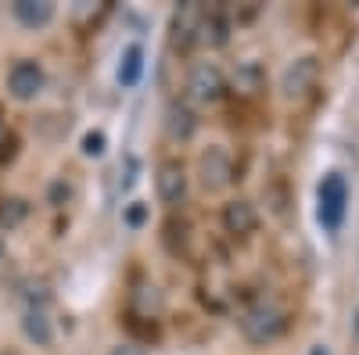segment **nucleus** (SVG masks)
I'll return each instance as SVG.
<instances>
[{
	"label": "nucleus",
	"mask_w": 359,
	"mask_h": 355,
	"mask_svg": "<svg viewBox=\"0 0 359 355\" xmlns=\"http://www.w3.org/2000/svg\"><path fill=\"white\" fill-rule=\"evenodd\" d=\"M237 327H241L248 344H273L291 330V309L277 298H255L252 305L241 309Z\"/></svg>",
	"instance_id": "f257e3e1"
},
{
	"label": "nucleus",
	"mask_w": 359,
	"mask_h": 355,
	"mask_svg": "<svg viewBox=\"0 0 359 355\" xmlns=\"http://www.w3.org/2000/svg\"><path fill=\"white\" fill-rule=\"evenodd\" d=\"M126 327L140 337H158V319H162V291L155 280L133 277L130 294H126Z\"/></svg>",
	"instance_id": "f03ea898"
},
{
	"label": "nucleus",
	"mask_w": 359,
	"mask_h": 355,
	"mask_svg": "<svg viewBox=\"0 0 359 355\" xmlns=\"http://www.w3.org/2000/svg\"><path fill=\"white\" fill-rule=\"evenodd\" d=\"M345 212H348V183L341 172H327L320 180V190H316V219L327 233H334L341 223H345Z\"/></svg>",
	"instance_id": "7ed1b4c3"
},
{
	"label": "nucleus",
	"mask_w": 359,
	"mask_h": 355,
	"mask_svg": "<svg viewBox=\"0 0 359 355\" xmlns=\"http://www.w3.org/2000/svg\"><path fill=\"white\" fill-rule=\"evenodd\" d=\"M237 180V165H233V155L226 151L223 144H212L205 147L201 158H198V183L205 194H223L226 187H233Z\"/></svg>",
	"instance_id": "20e7f679"
},
{
	"label": "nucleus",
	"mask_w": 359,
	"mask_h": 355,
	"mask_svg": "<svg viewBox=\"0 0 359 355\" xmlns=\"http://www.w3.org/2000/svg\"><path fill=\"white\" fill-rule=\"evenodd\" d=\"M320 90V62L316 57H298V62H291L280 76V94L287 104H306L313 101Z\"/></svg>",
	"instance_id": "39448f33"
},
{
	"label": "nucleus",
	"mask_w": 359,
	"mask_h": 355,
	"mask_svg": "<svg viewBox=\"0 0 359 355\" xmlns=\"http://www.w3.org/2000/svg\"><path fill=\"white\" fill-rule=\"evenodd\" d=\"M184 90H187V101L194 104H219L226 97V72L216 62H194Z\"/></svg>",
	"instance_id": "423d86ee"
},
{
	"label": "nucleus",
	"mask_w": 359,
	"mask_h": 355,
	"mask_svg": "<svg viewBox=\"0 0 359 355\" xmlns=\"http://www.w3.org/2000/svg\"><path fill=\"white\" fill-rule=\"evenodd\" d=\"M155 194H158V201L165 204L169 212H176L180 204H187L191 176H187V165L180 158H162L158 162V169H155Z\"/></svg>",
	"instance_id": "0eeeda50"
},
{
	"label": "nucleus",
	"mask_w": 359,
	"mask_h": 355,
	"mask_svg": "<svg viewBox=\"0 0 359 355\" xmlns=\"http://www.w3.org/2000/svg\"><path fill=\"white\" fill-rule=\"evenodd\" d=\"M201 22H205V4L198 0H187L172 11V22H169V40H172V50L180 54H191L201 47Z\"/></svg>",
	"instance_id": "6e6552de"
},
{
	"label": "nucleus",
	"mask_w": 359,
	"mask_h": 355,
	"mask_svg": "<svg viewBox=\"0 0 359 355\" xmlns=\"http://www.w3.org/2000/svg\"><path fill=\"white\" fill-rule=\"evenodd\" d=\"M47 86V72L36 57H18V62L8 69V94L15 101H36Z\"/></svg>",
	"instance_id": "1a4fd4ad"
},
{
	"label": "nucleus",
	"mask_w": 359,
	"mask_h": 355,
	"mask_svg": "<svg viewBox=\"0 0 359 355\" xmlns=\"http://www.w3.org/2000/svg\"><path fill=\"white\" fill-rule=\"evenodd\" d=\"M223 230L233 237V241H248V237L259 230V212L248 197H233L223 204Z\"/></svg>",
	"instance_id": "9d476101"
},
{
	"label": "nucleus",
	"mask_w": 359,
	"mask_h": 355,
	"mask_svg": "<svg viewBox=\"0 0 359 355\" xmlns=\"http://www.w3.org/2000/svg\"><path fill=\"white\" fill-rule=\"evenodd\" d=\"M262 90H266V72L255 62L237 65L233 79H226V94H233L237 101H255Z\"/></svg>",
	"instance_id": "9b49d317"
},
{
	"label": "nucleus",
	"mask_w": 359,
	"mask_h": 355,
	"mask_svg": "<svg viewBox=\"0 0 359 355\" xmlns=\"http://www.w3.org/2000/svg\"><path fill=\"white\" fill-rule=\"evenodd\" d=\"M191 241H194V230H191V219L187 216H169L162 223V244L172 258H191Z\"/></svg>",
	"instance_id": "f8f14e48"
},
{
	"label": "nucleus",
	"mask_w": 359,
	"mask_h": 355,
	"mask_svg": "<svg viewBox=\"0 0 359 355\" xmlns=\"http://www.w3.org/2000/svg\"><path fill=\"white\" fill-rule=\"evenodd\" d=\"M194 130H198V118H194V108H191V101H169V108H165V137L169 140H191L194 137Z\"/></svg>",
	"instance_id": "ddd939ff"
},
{
	"label": "nucleus",
	"mask_w": 359,
	"mask_h": 355,
	"mask_svg": "<svg viewBox=\"0 0 359 355\" xmlns=\"http://www.w3.org/2000/svg\"><path fill=\"white\" fill-rule=\"evenodd\" d=\"M230 18H226V8L223 4H212L205 8V22H201V47H223L230 40Z\"/></svg>",
	"instance_id": "4468645a"
},
{
	"label": "nucleus",
	"mask_w": 359,
	"mask_h": 355,
	"mask_svg": "<svg viewBox=\"0 0 359 355\" xmlns=\"http://www.w3.org/2000/svg\"><path fill=\"white\" fill-rule=\"evenodd\" d=\"M11 15L25 25V29H43L54 22L57 8L50 4V0H15L11 4Z\"/></svg>",
	"instance_id": "2eb2a0df"
},
{
	"label": "nucleus",
	"mask_w": 359,
	"mask_h": 355,
	"mask_svg": "<svg viewBox=\"0 0 359 355\" xmlns=\"http://www.w3.org/2000/svg\"><path fill=\"white\" fill-rule=\"evenodd\" d=\"M140 76H144V47L140 43H130L126 50H123V62H118V86H137L140 83Z\"/></svg>",
	"instance_id": "dca6fc26"
},
{
	"label": "nucleus",
	"mask_w": 359,
	"mask_h": 355,
	"mask_svg": "<svg viewBox=\"0 0 359 355\" xmlns=\"http://www.w3.org/2000/svg\"><path fill=\"white\" fill-rule=\"evenodd\" d=\"M29 201L25 197H0V233H11L25 223Z\"/></svg>",
	"instance_id": "f3484780"
},
{
	"label": "nucleus",
	"mask_w": 359,
	"mask_h": 355,
	"mask_svg": "<svg viewBox=\"0 0 359 355\" xmlns=\"http://www.w3.org/2000/svg\"><path fill=\"white\" fill-rule=\"evenodd\" d=\"M25 334H29V341H36L40 348H47V344L54 341V334H50V319H47L43 309L29 305V312H25Z\"/></svg>",
	"instance_id": "a211bd4d"
},
{
	"label": "nucleus",
	"mask_w": 359,
	"mask_h": 355,
	"mask_svg": "<svg viewBox=\"0 0 359 355\" xmlns=\"http://www.w3.org/2000/svg\"><path fill=\"white\" fill-rule=\"evenodd\" d=\"M11 155H15V133L0 123V162H8Z\"/></svg>",
	"instance_id": "6ab92c4d"
},
{
	"label": "nucleus",
	"mask_w": 359,
	"mask_h": 355,
	"mask_svg": "<svg viewBox=\"0 0 359 355\" xmlns=\"http://www.w3.org/2000/svg\"><path fill=\"white\" fill-rule=\"evenodd\" d=\"M104 151V133H86L83 137V155H101Z\"/></svg>",
	"instance_id": "aec40b11"
},
{
	"label": "nucleus",
	"mask_w": 359,
	"mask_h": 355,
	"mask_svg": "<svg viewBox=\"0 0 359 355\" xmlns=\"http://www.w3.org/2000/svg\"><path fill=\"white\" fill-rule=\"evenodd\" d=\"M144 216H147V212H144V204H130L126 223H130V226H140V223H144Z\"/></svg>",
	"instance_id": "412c9836"
},
{
	"label": "nucleus",
	"mask_w": 359,
	"mask_h": 355,
	"mask_svg": "<svg viewBox=\"0 0 359 355\" xmlns=\"http://www.w3.org/2000/svg\"><path fill=\"white\" fill-rule=\"evenodd\" d=\"M108 355H147V351H144L140 344H115Z\"/></svg>",
	"instance_id": "4be33fe9"
},
{
	"label": "nucleus",
	"mask_w": 359,
	"mask_h": 355,
	"mask_svg": "<svg viewBox=\"0 0 359 355\" xmlns=\"http://www.w3.org/2000/svg\"><path fill=\"white\" fill-rule=\"evenodd\" d=\"M309 355H327V348H323V344H316V348H313Z\"/></svg>",
	"instance_id": "5701e85b"
}]
</instances>
